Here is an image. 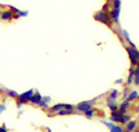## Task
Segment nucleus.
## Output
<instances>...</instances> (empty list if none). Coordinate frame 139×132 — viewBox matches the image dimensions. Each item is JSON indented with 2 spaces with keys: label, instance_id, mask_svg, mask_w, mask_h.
I'll return each instance as SVG.
<instances>
[{
  "label": "nucleus",
  "instance_id": "obj_10",
  "mask_svg": "<svg viewBox=\"0 0 139 132\" xmlns=\"http://www.w3.org/2000/svg\"><path fill=\"white\" fill-rule=\"evenodd\" d=\"M72 113V110H60L58 111V114L59 115H67V114H71Z\"/></svg>",
  "mask_w": 139,
  "mask_h": 132
},
{
  "label": "nucleus",
  "instance_id": "obj_15",
  "mask_svg": "<svg viewBox=\"0 0 139 132\" xmlns=\"http://www.w3.org/2000/svg\"><path fill=\"white\" fill-rule=\"evenodd\" d=\"M135 125H136V123L134 122V121H132V122H130L129 123V125H128V130L129 131H131V130H132V129L134 128V126H135Z\"/></svg>",
  "mask_w": 139,
  "mask_h": 132
},
{
  "label": "nucleus",
  "instance_id": "obj_22",
  "mask_svg": "<svg viewBox=\"0 0 139 132\" xmlns=\"http://www.w3.org/2000/svg\"><path fill=\"white\" fill-rule=\"evenodd\" d=\"M5 110H6V106L3 105V104H0V113L3 112Z\"/></svg>",
  "mask_w": 139,
  "mask_h": 132
},
{
  "label": "nucleus",
  "instance_id": "obj_18",
  "mask_svg": "<svg viewBox=\"0 0 139 132\" xmlns=\"http://www.w3.org/2000/svg\"><path fill=\"white\" fill-rule=\"evenodd\" d=\"M108 105H109L110 109L113 110V111L117 110V108H118V106H117V104H115V102H108Z\"/></svg>",
  "mask_w": 139,
  "mask_h": 132
},
{
  "label": "nucleus",
  "instance_id": "obj_20",
  "mask_svg": "<svg viewBox=\"0 0 139 132\" xmlns=\"http://www.w3.org/2000/svg\"><path fill=\"white\" fill-rule=\"evenodd\" d=\"M134 83L136 85H139V72L135 74V79H134Z\"/></svg>",
  "mask_w": 139,
  "mask_h": 132
},
{
  "label": "nucleus",
  "instance_id": "obj_3",
  "mask_svg": "<svg viewBox=\"0 0 139 132\" xmlns=\"http://www.w3.org/2000/svg\"><path fill=\"white\" fill-rule=\"evenodd\" d=\"M33 96V90L30 89L28 90L27 92L24 93V94H22V95H20V96H18V98H19V102L21 103V104H24V103H27L28 100H30V97Z\"/></svg>",
  "mask_w": 139,
  "mask_h": 132
},
{
  "label": "nucleus",
  "instance_id": "obj_5",
  "mask_svg": "<svg viewBox=\"0 0 139 132\" xmlns=\"http://www.w3.org/2000/svg\"><path fill=\"white\" fill-rule=\"evenodd\" d=\"M110 16L112 17L113 21H114L115 23H119V10H118V9H114L113 10H111V12H110Z\"/></svg>",
  "mask_w": 139,
  "mask_h": 132
},
{
  "label": "nucleus",
  "instance_id": "obj_16",
  "mask_svg": "<svg viewBox=\"0 0 139 132\" xmlns=\"http://www.w3.org/2000/svg\"><path fill=\"white\" fill-rule=\"evenodd\" d=\"M122 34H123V36H124V38H125L126 40H128L130 43H132V41L130 40V35H129V33H128V32H127L126 30H123V31H122Z\"/></svg>",
  "mask_w": 139,
  "mask_h": 132
},
{
  "label": "nucleus",
  "instance_id": "obj_6",
  "mask_svg": "<svg viewBox=\"0 0 139 132\" xmlns=\"http://www.w3.org/2000/svg\"><path fill=\"white\" fill-rule=\"evenodd\" d=\"M41 99H42V97L40 96V94L37 92L36 95H33V96L30 97V101L32 103H34V104H39Z\"/></svg>",
  "mask_w": 139,
  "mask_h": 132
},
{
  "label": "nucleus",
  "instance_id": "obj_11",
  "mask_svg": "<svg viewBox=\"0 0 139 132\" xmlns=\"http://www.w3.org/2000/svg\"><path fill=\"white\" fill-rule=\"evenodd\" d=\"M120 6H121V1H120V0H114V2H113V7H114V9L119 10V9H120Z\"/></svg>",
  "mask_w": 139,
  "mask_h": 132
},
{
  "label": "nucleus",
  "instance_id": "obj_8",
  "mask_svg": "<svg viewBox=\"0 0 139 132\" xmlns=\"http://www.w3.org/2000/svg\"><path fill=\"white\" fill-rule=\"evenodd\" d=\"M122 116V113L121 112H112V119L113 121H116V122H119L120 121V118Z\"/></svg>",
  "mask_w": 139,
  "mask_h": 132
},
{
  "label": "nucleus",
  "instance_id": "obj_7",
  "mask_svg": "<svg viewBox=\"0 0 139 132\" xmlns=\"http://www.w3.org/2000/svg\"><path fill=\"white\" fill-rule=\"evenodd\" d=\"M12 16H13L12 10H7V11H4L3 13H1V18L3 20H10Z\"/></svg>",
  "mask_w": 139,
  "mask_h": 132
},
{
  "label": "nucleus",
  "instance_id": "obj_17",
  "mask_svg": "<svg viewBox=\"0 0 139 132\" xmlns=\"http://www.w3.org/2000/svg\"><path fill=\"white\" fill-rule=\"evenodd\" d=\"M129 119H130V116H128V115H124V116H123L122 115V116H121V118H120V121H119V122H121V123H123V124H124V123L127 122Z\"/></svg>",
  "mask_w": 139,
  "mask_h": 132
},
{
  "label": "nucleus",
  "instance_id": "obj_4",
  "mask_svg": "<svg viewBox=\"0 0 139 132\" xmlns=\"http://www.w3.org/2000/svg\"><path fill=\"white\" fill-rule=\"evenodd\" d=\"M77 109L79 110V111H82V112H86V111L91 109V105H90L89 102H86V101L81 102L77 105Z\"/></svg>",
  "mask_w": 139,
  "mask_h": 132
},
{
  "label": "nucleus",
  "instance_id": "obj_1",
  "mask_svg": "<svg viewBox=\"0 0 139 132\" xmlns=\"http://www.w3.org/2000/svg\"><path fill=\"white\" fill-rule=\"evenodd\" d=\"M127 52H128V54H129V57L131 61H132V65H136L137 64V61L139 60V52L135 48L133 47H127L126 48Z\"/></svg>",
  "mask_w": 139,
  "mask_h": 132
},
{
  "label": "nucleus",
  "instance_id": "obj_14",
  "mask_svg": "<svg viewBox=\"0 0 139 132\" xmlns=\"http://www.w3.org/2000/svg\"><path fill=\"white\" fill-rule=\"evenodd\" d=\"M62 107H64V104L59 103V104H56V105L54 106L53 108H52V110H53V111H60V109H61Z\"/></svg>",
  "mask_w": 139,
  "mask_h": 132
},
{
  "label": "nucleus",
  "instance_id": "obj_27",
  "mask_svg": "<svg viewBox=\"0 0 139 132\" xmlns=\"http://www.w3.org/2000/svg\"><path fill=\"white\" fill-rule=\"evenodd\" d=\"M122 83V79L118 80V81H117V83Z\"/></svg>",
  "mask_w": 139,
  "mask_h": 132
},
{
  "label": "nucleus",
  "instance_id": "obj_26",
  "mask_svg": "<svg viewBox=\"0 0 139 132\" xmlns=\"http://www.w3.org/2000/svg\"><path fill=\"white\" fill-rule=\"evenodd\" d=\"M116 132H122V129H121V127H119V126H117Z\"/></svg>",
  "mask_w": 139,
  "mask_h": 132
},
{
  "label": "nucleus",
  "instance_id": "obj_28",
  "mask_svg": "<svg viewBox=\"0 0 139 132\" xmlns=\"http://www.w3.org/2000/svg\"><path fill=\"white\" fill-rule=\"evenodd\" d=\"M0 14H1V11H0Z\"/></svg>",
  "mask_w": 139,
  "mask_h": 132
},
{
  "label": "nucleus",
  "instance_id": "obj_19",
  "mask_svg": "<svg viewBox=\"0 0 139 132\" xmlns=\"http://www.w3.org/2000/svg\"><path fill=\"white\" fill-rule=\"evenodd\" d=\"M85 113H86V117H88V118H91L93 116V111H91V110H88V111L85 112Z\"/></svg>",
  "mask_w": 139,
  "mask_h": 132
},
{
  "label": "nucleus",
  "instance_id": "obj_13",
  "mask_svg": "<svg viewBox=\"0 0 139 132\" xmlns=\"http://www.w3.org/2000/svg\"><path fill=\"white\" fill-rule=\"evenodd\" d=\"M137 96H138V93L136 92V91H132V92L130 94V96H129V97H128V99H129V100H132V99L136 98Z\"/></svg>",
  "mask_w": 139,
  "mask_h": 132
},
{
  "label": "nucleus",
  "instance_id": "obj_24",
  "mask_svg": "<svg viewBox=\"0 0 139 132\" xmlns=\"http://www.w3.org/2000/svg\"><path fill=\"white\" fill-rule=\"evenodd\" d=\"M64 107H65L67 110H72L73 108V105H71V104H64Z\"/></svg>",
  "mask_w": 139,
  "mask_h": 132
},
{
  "label": "nucleus",
  "instance_id": "obj_25",
  "mask_svg": "<svg viewBox=\"0 0 139 132\" xmlns=\"http://www.w3.org/2000/svg\"><path fill=\"white\" fill-rule=\"evenodd\" d=\"M0 132H8V130L5 127H0Z\"/></svg>",
  "mask_w": 139,
  "mask_h": 132
},
{
  "label": "nucleus",
  "instance_id": "obj_2",
  "mask_svg": "<svg viewBox=\"0 0 139 132\" xmlns=\"http://www.w3.org/2000/svg\"><path fill=\"white\" fill-rule=\"evenodd\" d=\"M94 18H95V20L99 21L101 23H109V16H108V14L106 13L105 11H100V12H98Z\"/></svg>",
  "mask_w": 139,
  "mask_h": 132
},
{
  "label": "nucleus",
  "instance_id": "obj_23",
  "mask_svg": "<svg viewBox=\"0 0 139 132\" xmlns=\"http://www.w3.org/2000/svg\"><path fill=\"white\" fill-rule=\"evenodd\" d=\"M27 14H28L27 11H21L20 10V12H19V15H20V16H27Z\"/></svg>",
  "mask_w": 139,
  "mask_h": 132
},
{
  "label": "nucleus",
  "instance_id": "obj_9",
  "mask_svg": "<svg viewBox=\"0 0 139 132\" xmlns=\"http://www.w3.org/2000/svg\"><path fill=\"white\" fill-rule=\"evenodd\" d=\"M8 96H10V97H12V98H16V97L19 96V95H18V93L15 92V91L9 90V91H8Z\"/></svg>",
  "mask_w": 139,
  "mask_h": 132
},
{
  "label": "nucleus",
  "instance_id": "obj_21",
  "mask_svg": "<svg viewBox=\"0 0 139 132\" xmlns=\"http://www.w3.org/2000/svg\"><path fill=\"white\" fill-rule=\"evenodd\" d=\"M117 94H118V92H117L116 90H114V91L112 92V94L110 95V97H111L112 99H115L116 98V96H117Z\"/></svg>",
  "mask_w": 139,
  "mask_h": 132
},
{
  "label": "nucleus",
  "instance_id": "obj_12",
  "mask_svg": "<svg viewBox=\"0 0 139 132\" xmlns=\"http://www.w3.org/2000/svg\"><path fill=\"white\" fill-rule=\"evenodd\" d=\"M129 99H127L126 101H124V102L121 104V106H120V112L122 113V112H125V108H126V106H128V104H129Z\"/></svg>",
  "mask_w": 139,
  "mask_h": 132
}]
</instances>
